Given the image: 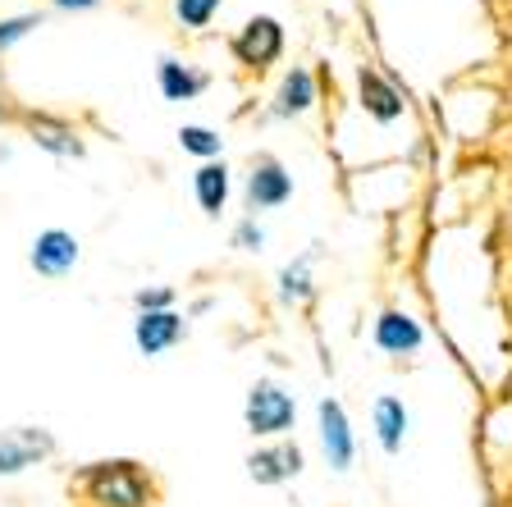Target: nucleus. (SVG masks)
Returning a JSON list of instances; mask_svg holds the SVG:
<instances>
[{
    "mask_svg": "<svg viewBox=\"0 0 512 507\" xmlns=\"http://www.w3.org/2000/svg\"><path fill=\"white\" fill-rule=\"evenodd\" d=\"M375 343L384 352H416L421 348V325L412 316H403V311H384L375 320Z\"/></svg>",
    "mask_w": 512,
    "mask_h": 507,
    "instance_id": "1a4fd4ad",
    "label": "nucleus"
},
{
    "mask_svg": "<svg viewBox=\"0 0 512 507\" xmlns=\"http://www.w3.org/2000/svg\"><path fill=\"white\" fill-rule=\"evenodd\" d=\"M179 142H183V151H192V156H220V138H215L211 128L188 124V128L179 133Z\"/></svg>",
    "mask_w": 512,
    "mask_h": 507,
    "instance_id": "a211bd4d",
    "label": "nucleus"
},
{
    "mask_svg": "<svg viewBox=\"0 0 512 507\" xmlns=\"http://www.w3.org/2000/svg\"><path fill=\"white\" fill-rule=\"evenodd\" d=\"M32 28H42V19L37 14H23V19H0V51L10 42H19V37H28Z\"/></svg>",
    "mask_w": 512,
    "mask_h": 507,
    "instance_id": "6ab92c4d",
    "label": "nucleus"
},
{
    "mask_svg": "<svg viewBox=\"0 0 512 507\" xmlns=\"http://www.w3.org/2000/svg\"><path fill=\"white\" fill-rule=\"evenodd\" d=\"M357 83H362V106L371 110L380 124H394V119L403 115V96L384 83L375 69H362V74H357Z\"/></svg>",
    "mask_w": 512,
    "mask_h": 507,
    "instance_id": "9d476101",
    "label": "nucleus"
},
{
    "mask_svg": "<svg viewBox=\"0 0 512 507\" xmlns=\"http://www.w3.org/2000/svg\"><path fill=\"white\" fill-rule=\"evenodd\" d=\"M5 119H14V110L5 106V96H0V124H5Z\"/></svg>",
    "mask_w": 512,
    "mask_h": 507,
    "instance_id": "b1692460",
    "label": "nucleus"
},
{
    "mask_svg": "<svg viewBox=\"0 0 512 507\" xmlns=\"http://www.w3.org/2000/svg\"><path fill=\"white\" fill-rule=\"evenodd\" d=\"M247 425H252V434H284L293 425V398L279 384L261 380L247 393Z\"/></svg>",
    "mask_w": 512,
    "mask_h": 507,
    "instance_id": "f03ea898",
    "label": "nucleus"
},
{
    "mask_svg": "<svg viewBox=\"0 0 512 507\" xmlns=\"http://www.w3.org/2000/svg\"><path fill=\"white\" fill-rule=\"evenodd\" d=\"M375 430H380L384 453H398V448H403V434H407L403 402H398V398H380V402H375Z\"/></svg>",
    "mask_w": 512,
    "mask_h": 507,
    "instance_id": "4468645a",
    "label": "nucleus"
},
{
    "mask_svg": "<svg viewBox=\"0 0 512 507\" xmlns=\"http://www.w3.org/2000/svg\"><path fill=\"white\" fill-rule=\"evenodd\" d=\"M133 338H138V348L147 352V357H156V352L174 348L183 338V316H174V311H142Z\"/></svg>",
    "mask_w": 512,
    "mask_h": 507,
    "instance_id": "0eeeda50",
    "label": "nucleus"
},
{
    "mask_svg": "<svg viewBox=\"0 0 512 507\" xmlns=\"http://www.w3.org/2000/svg\"><path fill=\"white\" fill-rule=\"evenodd\" d=\"M247 197H252V211H270V206H284L293 197V183L275 160H261L252 169V179H247Z\"/></svg>",
    "mask_w": 512,
    "mask_h": 507,
    "instance_id": "6e6552de",
    "label": "nucleus"
},
{
    "mask_svg": "<svg viewBox=\"0 0 512 507\" xmlns=\"http://www.w3.org/2000/svg\"><path fill=\"white\" fill-rule=\"evenodd\" d=\"M320 439H325V453H330L334 471H348L352 466V434H348V416L334 398L320 402Z\"/></svg>",
    "mask_w": 512,
    "mask_h": 507,
    "instance_id": "39448f33",
    "label": "nucleus"
},
{
    "mask_svg": "<svg viewBox=\"0 0 512 507\" xmlns=\"http://www.w3.org/2000/svg\"><path fill=\"white\" fill-rule=\"evenodd\" d=\"M174 14L183 28H206L220 14V0H174Z\"/></svg>",
    "mask_w": 512,
    "mask_h": 507,
    "instance_id": "f3484780",
    "label": "nucleus"
},
{
    "mask_svg": "<svg viewBox=\"0 0 512 507\" xmlns=\"http://www.w3.org/2000/svg\"><path fill=\"white\" fill-rule=\"evenodd\" d=\"M247 466H252V476L261 480V485H275V480H284V476H298L302 453L298 448H270V453H256Z\"/></svg>",
    "mask_w": 512,
    "mask_h": 507,
    "instance_id": "f8f14e48",
    "label": "nucleus"
},
{
    "mask_svg": "<svg viewBox=\"0 0 512 507\" xmlns=\"http://www.w3.org/2000/svg\"><path fill=\"white\" fill-rule=\"evenodd\" d=\"M206 87V74H192L179 60H160V92L165 101H192Z\"/></svg>",
    "mask_w": 512,
    "mask_h": 507,
    "instance_id": "ddd939ff",
    "label": "nucleus"
},
{
    "mask_svg": "<svg viewBox=\"0 0 512 507\" xmlns=\"http://www.w3.org/2000/svg\"><path fill=\"white\" fill-rule=\"evenodd\" d=\"M32 265H37V275H46V279L69 275L78 265V243L64 229H46L42 238L32 243Z\"/></svg>",
    "mask_w": 512,
    "mask_h": 507,
    "instance_id": "20e7f679",
    "label": "nucleus"
},
{
    "mask_svg": "<svg viewBox=\"0 0 512 507\" xmlns=\"http://www.w3.org/2000/svg\"><path fill=\"white\" fill-rule=\"evenodd\" d=\"M78 489L87 503L101 507H151V480L138 471V462H92L78 476Z\"/></svg>",
    "mask_w": 512,
    "mask_h": 507,
    "instance_id": "f257e3e1",
    "label": "nucleus"
},
{
    "mask_svg": "<svg viewBox=\"0 0 512 507\" xmlns=\"http://www.w3.org/2000/svg\"><path fill=\"white\" fill-rule=\"evenodd\" d=\"M60 10H92V5H101V0H55Z\"/></svg>",
    "mask_w": 512,
    "mask_h": 507,
    "instance_id": "5701e85b",
    "label": "nucleus"
},
{
    "mask_svg": "<svg viewBox=\"0 0 512 507\" xmlns=\"http://www.w3.org/2000/svg\"><path fill=\"white\" fill-rule=\"evenodd\" d=\"M284 293L288 297H307V265H298V275L288 270V275H284Z\"/></svg>",
    "mask_w": 512,
    "mask_h": 507,
    "instance_id": "412c9836",
    "label": "nucleus"
},
{
    "mask_svg": "<svg viewBox=\"0 0 512 507\" xmlns=\"http://www.w3.org/2000/svg\"><path fill=\"white\" fill-rule=\"evenodd\" d=\"M234 243L243 247V252H256V247H261V229H256L252 220L247 224H238V233H234Z\"/></svg>",
    "mask_w": 512,
    "mask_h": 507,
    "instance_id": "aec40b11",
    "label": "nucleus"
},
{
    "mask_svg": "<svg viewBox=\"0 0 512 507\" xmlns=\"http://www.w3.org/2000/svg\"><path fill=\"white\" fill-rule=\"evenodd\" d=\"M192 188H197V201H202L206 215H220L224 201H229V174H224V165H202Z\"/></svg>",
    "mask_w": 512,
    "mask_h": 507,
    "instance_id": "2eb2a0df",
    "label": "nucleus"
},
{
    "mask_svg": "<svg viewBox=\"0 0 512 507\" xmlns=\"http://www.w3.org/2000/svg\"><path fill=\"white\" fill-rule=\"evenodd\" d=\"M165 302H170V293H138V307L142 311H160Z\"/></svg>",
    "mask_w": 512,
    "mask_h": 507,
    "instance_id": "4be33fe9",
    "label": "nucleus"
},
{
    "mask_svg": "<svg viewBox=\"0 0 512 507\" xmlns=\"http://www.w3.org/2000/svg\"><path fill=\"white\" fill-rule=\"evenodd\" d=\"M279 51H284V28H279L275 19H266V14L252 19L234 37V55H238V64H247V69H266V64H275Z\"/></svg>",
    "mask_w": 512,
    "mask_h": 507,
    "instance_id": "7ed1b4c3",
    "label": "nucleus"
},
{
    "mask_svg": "<svg viewBox=\"0 0 512 507\" xmlns=\"http://www.w3.org/2000/svg\"><path fill=\"white\" fill-rule=\"evenodd\" d=\"M316 106V78L307 69H293L279 87V115H302V110Z\"/></svg>",
    "mask_w": 512,
    "mask_h": 507,
    "instance_id": "dca6fc26",
    "label": "nucleus"
},
{
    "mask_svg": "<svg viewBox=\"0 0 512 507\" xmlns=\"http://www.w3.org/2000/svg\"><path fill=\"white\" fill-rule=\"evenodd\" d=\"M23 124H28V133L37 138V147L55 151V156H83V142H78V133L64 119L55 115H37V110H23Z\"/></svg>",
    "mask_w": 512,
    "mask_h": 507,
    "instance_id": "423d86ee",
    "label": "nucleus"
},
{
    "mask_svg": "<svg viewBox=\"0 0 512 507\" xmlns=\"http://www.w3.org/2000/svg\"><path fill=\"white\" fill-rule=\"evenodd\" d=\"M51 453V439L46 434H10V439H0V471L5 476H14V471H23V466H32V457H42Z\"/></svg>",
    "mask_w": 512,
    "mask_h": 507,
    "instance_id": "9b49d317",
    "label": "nucleus"
}]
</instances>
